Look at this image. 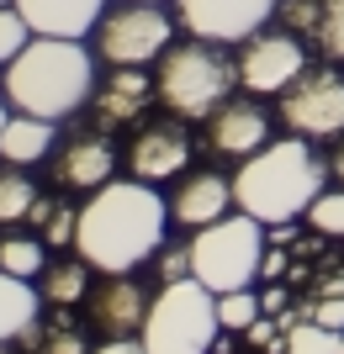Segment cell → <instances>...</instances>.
I'll list each match as a JSON object with an SVG mask.
<instances>
[{
	"label": "cell",
	"instance_id": "28",
	"mask_svg": "<svg viewBox=\"0 0 344 354\" xmlns=\"http://www.w3.org/2000/svg\"><path fill=\"white\" fill-rule=\"evenodd\" d=\"M318 43L329 59H344V0H323V27H318Z\"/></svg>",
	"mask_w": 344,
	"mask_h": 354
},
{
	"label": "cell",
	"instance_id": "9",
	"mask_svg": "<svg viewBox=\"0 0 344 354\" xmlns=\"http://www.w3.org/2000/svg\"><path fill=\"white\" fill-rule=\"evenodd\" d=\"M307 69V48L297 32H255L239 53V85L249 95H286Z\"/></svg>",
	"mask_w": 344,
	"mask_h": 354
},
{
	"label": "cell",
	"instance_id": "11",
	"mask_svg": "<svg viewBox=\"0 0 344 354\" xmlns=\"http://www.w3.org/2000/svg\"><path fill=\"white\" fill-rule=\"evenodd\" d=\"M149 307H154V296L143 291V281H133V270H127V275H106V286L96 291V301H90V317H96V328H101L106 339H133V333H143V323H149Z\"/></svg>",
	"mask_w": 344,
	"mask_h": 354
},
{
	"label": "cell",
	"instance_id": "10",
	"mask_svg": "<svg viewBox=\"0 0 344 354\" xmlns=\"http://www.w3.org/2000/svg\"><path fill=\"white\" fill-rule=\"evenodd\" d=\"M180 27L191 37H207V43H249L255 32H265V21L281 11V0H175Z\"/></svg>",
	"mask_w": 344,
	"mask_h": 354
},
{
	"label": "cell",
	"instance_id": "36",
	"mask_svg": "<svg viewBox=\"0 0 344 354\" xmlns=\"http://www.w3.org/2000/svg\"><path fill=\"white\" fill-rule=\"evenodd\" d=\"M329 164H334V175H339V180H344V148H339V153H334V159H329Z\"/></svg>",
	"mask_w": 344,
	"mask_h": 354
},
{
	"label": "cell",
	"instance_id": "3",
	"mask_svg": "<svg viewBox=\"0 0 344 354\" xmlns=\"http://www.w3.org/2000/svg\"><path fill=\"white\" fill-rule=\"evenodd\" d=\"M0 90L11 95V111H32V117L59 122L90 101L96 90V53L85 37H32L11 64Z\"/></svg>",
	"mask_w": 344,
	"mask_h": 354
},
{
	"label": "cell",
	"instance_id": "35",
	"mask_svg": "<svg viewBox=\"0 0 344 354\" xmlns=\"http://www.w3.org/2000/svg\"><path fill=\"white\" fill-rule=\"evenodd\" d=\"M260 301H265V312H281V307H286V291H281V286H270Z\"/></svg>",
	"mask_w": 344,
	"mask_h": 354
},
{
	"label": "cell",
	"instance_id": "5",
	"mask_svg": "<svg viewBox=\"0 0 344 354\" xmlns=\"http://www.w3.org/2000/svg\"><path fill=\"white\" fill-rule=\"evenodd\" d=\"M217 328H223L217 323V291H207L196 275H185V281H170L154 296L138 344L149 354H212Z\"/></svg>",
	"mask_w": 344,
	"mask_h": 354
},
{
	"label": "cell",
	"instance_id": "37",
	"mask_svg": "<svg viewBox=\"0 0 344 354\" xmlns=\"http://www.w3.org/2000/svg\"><path fill=\"white\" fill-rule=\"evenodd\" d=\"M6 122H11V111H6V106H0V133H6Z\"/></svg>",
	"mask_w": 344,
	"mask_h": 354
},
{
	"label": "cell",
	"instance_id": "1",
	"mask_svg": "<svg viewBox=\"0 0 344 354\" xmlns=\"http://www.w3.org/2000/svg\"><path fill=\"white\" fill-rule=\"evenodd\" d=\"M165 227H170V201L149 180H106L80 207L75 254L101 275H127L149 254L165 249Z\"/></svg>",
	"mask_w": 344,
	"mask_h": 354
},
{
	"label": "cell",
	"instance_id": "15",
	"mask_svg": "<svg viewBox=\"0 0 344 354\" xmlns=\"http://www.w3.org/2000/svg\"><path fill=\"white\" fill-rule=\"evenodd\" d=\"M37 37H90L106 16V0H16Z\"/></svg>",
	"mask_w": 344,
	"mask_h": 354
},
{
	"label": "cell",
	"instance_id": "4",
	"mask_svg": "<svg viewBox=\"0 0 344 354\" xmlns=\"http://www.w3.org/2000/svg\"><path fill=\"white\" fill-rule=\"evenodd\" d=\"M159 101L175 111V117H212L217 106L228 101V90L239 85V64H228L223 43H207V37H191V43H170L165 59H159Z\"/></svg>",
	"mask_w": 344,
	"mask_h": 354
},
{
	"label": "cell",
	"instance_id": "18",
	"mask_svg": "<svg viewBox=\"0 0 344 354\" xmlns=\"http://www.w3.org/2000/svg\"><path fill=\"white\" fill-rule=\"evenodd\" d=\"M53 122L48 117H32V111H11L6 122V133H0V159L16 164V169H27V164H43L53 153Z\"/></svg>",
	"mask_w": 344,
	"mask_h": 354
},
{
	"label": "cell",
	"instance_id": "22",
	"mask_svg": "<svg viewBox=\"0 0 344 354\" xmlns=\"http://www.w3.org/2000/svg\"><path fill=\"white\" fill-rule=\"evenodd\" d=\"M0 270H6V275H21V281H37L48 270V249L37 238H0Z\"/></svg>",
	"mask_w": 344,
	"mask_h": 354
},
{
	"label": "cell",
	"instance_id": "38",
	"mask_svg": "<svg viewBox=\"0 0 344 354\" xmlns=\"http://www.w3.org/2000/svg\"><path fill=\"white\" fill-rule=\"evenodd\" d=\"M0 6H16V0H0Z\"/></svg>",
	"mask_w": 344,
	"mask_h": 354
},
{
	"label": "cell",
	"instance_id": "8",
	"mask_svg": "<svg viewBox=\"0 0 344 354\" xmlns=\"http://www.w3.org/2000/svg\"><path fill=\"white\" fill-rule=\"evenodd\" d=\"M281 122L307 143L344 133V74L334 69H302V80L281 95Z\"/></svg>",
	"mask_w": 344,
	"mask_h": 354
},
{
	"label": "cell",
	"instance_id": "7",
	"mask_svg": "<svg viewBox=\"0 0 344 354\" xmlns=\"http://www.w3.org/2000/svg\"><path fill=\"white\" fill-rule=\"evenodd\" d=\"M175 43V21H170L154 0H127L111 6L96 27V59H106L111 69L122 64H154L165 59V48Z\"/></svg>",
	"mask_w": 344,
	"mask_h": 354
},
{
	"label": "cell",
	"instance_id": "31",
	"mask_svg": "<svg viewBox=\"0 0 344 354\" xmlns=\"http://www.w3.org/2000/svg\"><path fill=\"white\" fill-rule=\"evenodd\" d=\"M43 354H90V349H85V339H80L75 328H59V333L43 339Z\"/></svg>",
	"mask_w": 344,
	"mask_h": 354
},
{
	"label": "cell",
	"instance_id": "26",
	"mask_svg": "<svg viewBox=\"0 0 344 354\" xmlns=\"http://www.w3.org/2000/svg\"><path fill=\"white\" fill-rule=\"evenodd\" d=\"M32 37H37V32L27 27V16L16 11V6H0V64H11Z\"/></svg>",
	"mask_w": 344,
	"mask_h": 354
},
{
	"label": "cell",
	"instance_id": "17",
	"mask_svg": "<svg viewBox=\"0 0 344 354\" xmlns=\"http://www.w3.org/2000/svg\"><path fill=\"white\" fill-rule=\"evenodd\" d=\"M53 175H59L64 185H75V191H96V185H106V180L117 175V153H111L106 138H75V143L59 153Z\"/></svg>",
	"mask_w": 344,
	"mask_h": 354
},
{
	"label": "cell",
	"instance_id": "21",
	"mask_svg": "<svg viewBox=\"0 0 344 354\" xmlns=\"http://www.w3.org/2000/svg\"><path fill=\"white\" fill-rule=\"evenodd\" d=\"M37 201H43V196H37V185H32L27 175H16V164H6V169H0V227L27 222Z\"/></svg>",
	"mask_w": 344,
	"mask_h": 354
},
{
	"label": "cell",
	"instance_id": "29",
	"mask_svg": "<svg viewBox=\"0 0 344 354\" xmlns=\"http://www.w3.org/2000/svg\"><path fill=\"white\" fill-rule=\"evenodd\" d=\"M191 275V243L185 249H159V281H185Z\"/></svg>",
	"mask_w": 344,
	"mask_h": 354
},
{
	"label": "cell",
	"instance_id": "30",
	"mask_svg": "<svg viewBox=\"0 0 344 354\" xmlns=\"http://www.w3.org/2000/svg\"><path fill=\"white\" fill-rule=\"evenodd\" d=\"M75 227H80V212L75 207H53V217H48V243H75Z\"/></svg>",
	"mask_w": 344,
	"mask_h": 354
},
{
	"label": "cell",
	"instance_id": "6",
	"mask_svg": "<svg viewBox=\"0 0 344 354\" xmlns=\"http://www.w3.org/2000/svg\"><path fill=\"white\" fill-rule=\"evenodd\" d=\"M265 222L249 217V212H228V217L196 227L191 238V275L207 291H244V286L260 281V265H265Z\"/></svg>",
	"mask_w": 344,
	"mask_h": 354
},
{
	"label": "cell",
	"instance_id": "39",
	"mask_svg": "<svg viewBox=\"0 0 344 354\" xmlns=\"http://www.w3.org/2000/svg\"><path fill=\"white\" fill-rule=\"evenodd\" d=\"M0 80H6V69H0Z\"/></svg>",
	"mask_w": 344,
	"mask_h": 354
},
{
	"label": "cell",
	"instance_id": "33",
	"mask_svg": "<svg viewBox=\"0 0 344 354\" xmlns=\"http://www.w3.org/2000/svg\"><path fill=\"white\" fill-rule=\"evenodd\" d=\"M260 275H265V281L286 275V249H281V243H275V249H265V265H260Z\"/></svg>",
	"mask_w": 344,
	"mask_h": 354
},
{
	"label": "cell",
	"instance_id": "25",
	"mask_svg": "<svg viewBox=\"0 0 344 354\" xmlns=\"http://www.w3.org/2000/svg\"><path fill=\"white\" fill-rule=\"evenodd\" d=\"M307 227L323 233V238H344V185L339 191H323L313 207H307Z\"/></svg>",
	"mask_w": 344,
	"mask_h": 354
},
{
	"label": "cell",
	"instance_id": "27",
	"mask_svg": "<svg viewBox=\"0 0 344 354\" xmlns=\"http://www.w3.org/2000/svg\"><path fill=\"white\" fill-rule=\"evenodd\" d=\"M275 16H286V32H313L318 37V27H323V0H281Z\"/></svg>",
	"mask_w": 344,
	"mask_h": 354
},
{
	"label": "cell",
	"instance_id": "19",
	"mask_svg": "<svg viewBox=\"0 0 344 354\" xmlns=\"http://www.w3.org/2000/svg\"><path fill=\"white\" fill-rule=\"evenodd\" d=\"M37 307H43V291H32V281L0 270V344L21 339L37 323Z\"/></svg>",
	"mask_w": 344,
	"mask_h": 354
},
{
	"label": "cell",
	"instance_id": "32",
	"mask_svg": "<svg viewBox=\"0 0 344 354\" xmlns=\"http://www.w3.org/2000/svg\"><path fill=\"white\" fill-rule=\"evenodd\" d=\"M307 317H313V323H323V328H334V333H344V296H329V301H318Z\"/></svg>",
	"mask_w": 344,
	"mask_h": 354
},
{
	"label": "cell",
	"instance_id": "24",
	"mask_svg": "<svg viewBox=\"0 0 344 354\" xmlns=\"http://www.w3.org/2000/svg\"><path fill=\"white\" fill-rule=\"evenodd\" d=\"M286 354H344V333L307 317V323L286 328Z\"/></svg>",
	"mask_w": 344,
	"mask_h": 354
},
{
	"label": "cell",
	"instance_id": "23",
	"mask_svg": "<svg viewBox=\"0 0 344 354\" xmlns=\"http://www.w3.org/2000/svg\"><path fill=\"white\" fill-rule=\"evenodd\" d=\"M260 312H265V301H260L249 286L217 296V323H223V333H249V328L260 323Z\"/></svg>",
	"mask_w": 344,
	"mask_h": 354
},
{
	"label": "cell",
	"instance_id": "20",
	"mask_svg": "<svg viewBox=\"0 0 344 354\" xmlns=\"http://www.w3.org/2000/svg\"><path fill=\"white\" fill-rule=\"evenodd\" d=\"M85 286H90V265L85 259H53V265L37 275V291H43V301H53V307L85 301Z\"/></svg>",
	"mask_w": 344,
	"mask_h": 354
},
{
	"label": "cell",
	"instance_id": "12",
	"mask_svg": "<svg viewBox=\"0 0 344 354\" xmlns=\"http://www.w3.org/2000/svg\"><path fill=\"white\" fill-rule=\"evenodd\" d=\"M185 159H191V138L180 133L175 122H154V127H143V133L133 138V148H127V169H133V180H149V185H165L170 175H180Z\"/></svg>",
	"mask_w": 344,
	"mask_h": 354
},
{
	"label": "cell",
	"instance_id": "34",
	"mask_svg": "<svg viewBox=\"0 0 344 354\" xmlns=\"http://www.w3.org/2000/svg\"><path fill=\"white\" fill-rule=\"evenodd\" d=\"M90 354H149L143 344H127V339H106V344H96Z\"/></svg>",
	"mask_w": 344,
	"mask_h": 354
},
{
	"label": "cell",
	"instance_id": "16",
	"mask_svg": "<svg viewBox=\"0 0 344 354\" xmlns=\"http://www.w3.org/2000/svg\"><path fill=\"white\" fill-rule=\"evenodd\" d=\"M154 95H159V85L143 74V64H122V69H111V80L96 90V122H101V127H122V122H133Z\"/></svg>",
	"mask_w": 344,
	"mask_h": 354
},
{
	"label": "cell",
	"instance_id": "2",
	"mask_svg": "<svg viewBox=\"0 0 344 354\" xmlns=\"http://www.w3.org/2000/svg\"><path fill=\"white\" fill-rule=\"evenodd\" d=\"M329 175L334 164H323L307 148V138H270L260 153L239 164V175H233V196H239V212L270 222H291L302 212L313 207L318 196L329 191Z\"/></svg>",
	"mask_w": 344,
	"mask_h": 354
},
{
	"label": "cell",
	"instance_id": "14",
	"mask_svg": "<svg viewBox=\"0 0 344 354\" xmlns=\"http://www.w3.org/2000/svg\"><path fill=\"white\" fill-rule=\"evenodd\" d=\"M233 207H239L233 180L212 175V169H201V175H191V180H180V191L170 196V217H175L180 227H207V222L228 217Z\"/></svg>",
	"mask_w": 344,
	"mask_h": 354
},
{
	"label": "cell",
	"instance_id": "13",
	"mask_svg": "<svg viewBox=\"0 0 344 354\" xmlns=\"http://www.w3.org/2000/svg\"><path fill=\"white\" fill-rule=\"evenodd\" d=\"M217 153L228 159H249L270 143V111L260 101H223L212 111V138H207Z\"/></svg>",
	"mask_w": 344,
	"mask_h": 354
}]
</instances>
